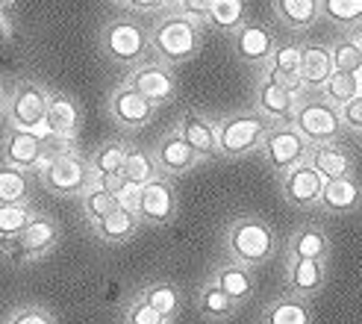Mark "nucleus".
<instances>
[{
    "instance_id": "603ef678",
    "label": "nucleus",
    "mask_w": 362,
    "mask_h": 324,
    "mask_svg": "<svg viewBox=\"0 0 362 324\" xmlns=\"http://www.w3.org/2000/svg\"><path fill=\"white\" fill-rule=\"evenodd\" d=\"M354 33V39H356V45H359V50H362V27H356V30H351Z\"/></svg>"
},
{
    "instance_id": "c85d7f7f",
    "label": "nucleus",
    "mask_w": 362,
    "mask_h": 324,
    "mask_svg": "<svg viewBox=\"0 0 362 324\" xmlns=\"http://www.w3.org/2000/svg\"><path fill=\"white\" fill-rule=\"evenodd\" d=\"M121 177L127 180V183H136V186H144V183H151L153 177H159L153 151H144L141 145H127Z\"/></svg>"
},
{
    "instance_id": "2eb2a0df",
    "label": "nucleus",
    "mask_w": 362,
    "mask_h": 324,
    "mask_svg": "<svg viewBox=\"0 0 362 324\" xmlns=\"http://www.w3.org/2000/svg\"><path fill=\"white\" fill-rule=\"evenodd\" d=\"M4 162L24 171H35L45 154V136L35 130H21V127H6L4 133Z\"/></svg>"
},
{
    "instance_id": "f3484780",
    "label": "nucleus",
    "mask_w": 362,
    "mask_h": 324,
    "mask_svg": "<svg viewBox=\"0 0 362 324\" xmlns=\"http://www.w3.org/2000/svg\"><path fill=\"white\" fill-rule=\"evenodd\" d=\"M321 212L327 215H348L362 207V183L348 174V177H336V180H324V189L318 197Z\"/></svg>"
},
{
    "instance_id": "5fc2aeb1",
    "label": "nucleus",
    "mask_w": 362,
    "mask_h": 324,
    "mask_svg": "<svg viewBox=\"0 0 362 324\" xmlns=\"http://www.w3.org/2000/svg\"><path fill=\"white\" fill-rule=\"evenodd\" d=\"M356 77H359V86H362V65H359V71H356Z\"/></svg>"
},
{
    "instance_id": "37998d69",
    "label": "nucleus",
    "mask_w": 362,
    "mask_h": 324,
    "mask_svg": "<svg viewBox=\"0 0 362 324\" xmlns=\"http://www.w3.org/2000/svg\"><path fill=\"white\" fill-rule=\"evenodd\" d=\"M124 321H127V324H168L171 318H165L159 310H153L151 303L141 298V301H136V303H133L130 310H127Z\"/></svg>"
},
{
    "instance_id": "79ce46f5",
    "label": "nucleus",
    "mask_w": 362,
    "mask_h": 324,
    "mask_svg": "<svg viewBox=\"0 0 362 324\" xmlns=\"http://www.w3.org/2000/svg\"><path fill=\"white\" fill-rule=\"evenodd\" d=\"M0 257H4L9 265H15V268H24V265L35 262V260H33V254L24 248V242L18 239V236H6V239H0Z\"/></svg>"
},
{
    "instance_id": "bb28decb",
    "label": "nucleus",
    "mask_w": 362,
    "mask_h": 324,
    "mask_svg": "<svg viewBox=\"0 0 362 324\" xmlns=\"http://www.w3.org/2000/svg\"><path fill=\"white\" fill-rule=\"evenodd\" d=\"M139 224H141V219L136 212H127V209H112L110 215H103L100 221H95L92 227H95V233L103 239V242H110V245H121V242H127V239H133V233L139 230Z\"/></svg>"
},
{
    "instance_id": "f257e3e1",
    "label": "nucleus",
    "mask_w": 362,
    "mask_h": 324,
    "mask_svg": "<svg viewBox=\"0 0 362 324\" xmlns=\"http://www.w3.org/2000/svg\"><path fill=\"white\" fill-rule=\"evenodd\" d=\"M201 47H204V24L183 15L180 9H168L151 27V50L156 53V59L168 65H183L194 59Z\"/></svg>"
},
{
    "instance_id": "a878e982",
    "label": "nucleus",
    "mask_w": 362,
    "mask_h": 324,
    "mask_svg": "<svg viewBox=\"0 0 362 324\" xmlns=\"http://www.w3.org/2000/svg\"><path fill=\"white\" fill-rule=\"evenodd\" d=\"M215 283L221 286V289L236 301V303H242V301H247L250 295H253V289H257V280H253V272H250V265H242V262H227V265H221L218 272H215Z\"/></svg>"
},
{
    "instance_id": "4be33fe9",
    "label": "nucleus",
    "mask_w": 362,
    "mask_h": 324,
    "mask_svg": "<svg viewBox=\"0 0 362 324\" xmlns=\"http://www.w3.org/2000/svg\"><path fill=\"white\" fill-rule=\"evenodd\" d=\"M265 71L283 77L288 86H292V92H298L300 98L306 95V88L298 77L300 74V42H277L274 50H271L268 62H265Z\"/></svg>"
},
{
    "instance_id": "a18cd8bd",
    "label": "nucleus",
    "mask_w": 362,
    "mask_h": 324,
    "mask_svg": "<svg viewBox=\"0 0 362 324\" xmlns=\"http://www.w3.org/2000/svg\"><path fill=\"white\" fill-rule=\"evenodd\" d=\"M115 197H118V207L121 209H127V212H136L139 215V197H141V186H136V183H121V189L115 192Z\"/></svg>"
},
{
    "instance_id": "f8f14e48",
    "label": "nucleus",
    "mask_w": 362,
    "mask_h": 324,
    "mask_svg": "<svg viewBox=\"0 0 362 324\" xmlns=\"http://www.w3.org/2000/svg\"><path fill=\"white\" fill-rule=\"evenodd\" d=\"M230 35H233V53H236V59L250 65V68H265L271 50L277 45L274 30L259 24V21H245Z\"/></svg>"
},
{
    "instance_id": "de8ad7c7",
    "label": "nucleus",
    "mask_w": 362,
    "mask_h": 324,
    "mask_svg": "<svg viewBox=\"0 0 362 324\" xmlns=\"http://www.w3.org/2000/svg\"><path fill=\"white\" fill-rule=\"evenodd\" d=\"M124 6H130L139 15H151V12L162 9V0H124Z\"/></svg>"
},
{
    "instance_id": "49530a36",
    "label": "nucleus",
    "mask_w": 362,
    "mask_h": 324,
    "mask_svg": "<svg viewBox=\"0 0 362 324\" xmlns=\"http://www.w3.org/2000/svg\"><path fill=\"white\" fill-rule=\"evenodd\" d=\"M212 4H215V0H180L177 9L183 12V15H189V18H194V21L206 24V18L212 12Z\"/></svg>"
},
{
    "instance_id": "b1692460",
    "label": "nucleus",
    "mask_w": 362,
    "mask_h": 324,
    "mask_svg": "<svg viewBox=\"0 0 362 324\" xmlns=\"http://www.w3.org/2000/svg\"><path fill=\"white\" fill-rule=\"evenodd\" d=\"M306 162L321 174V180H336V177H348L354 174V159L351 154L336 145V141H327V145H313Z\"/></svg>"
},
{
    "instance_id": "864d4df0",
    "label": "nucleus",
    "mask_w": 362,
    "mask_h": 324,
    "mask_svg": "<svg viewBox=\"0 0 362 324\" xmlns=\"http://www.w3.org/2000/svg\"><path fill=\"white\" fill-rule=\"evenodd\" d=\"M12 4H15V0H0V12H6Z\"/></svg>"
},
{
    "instance_id": "e433bc0d",
    "label": "nucleus",
    "mask_w": 362,
    "mask_h": 324,
    "mask_svg": "<svg viewBox=\"0 0 362 324\" xmlns=\"http://www.w3.org/2000/svg\"><path fill=\"white\" fill-rule=\"evenodd\" d=\"M330 57H333V68L345 71V74H356L362 65V50L354 39V33H345L330 45Z\"/></svg>"
},
{
    "instance_id": "6e6552de",
    "label": "nucleus",
    "mask_w": 362,
    "mask_h": 324,
    "mask_svg": "<svg viewBox=\"0 0 362 324\" xmlns=\"http://www.w3.org/2000/svg\"><path fill=\"white\" fill-rule=\"evenodd\" d=\"M47 98L50 92L35 83V80H21L12 92H9V100H6V121L9 127H21V130H35L47 136V127H45V112H47Z\"/></svg>"
},
{
    "instance_id": "393cba45",
    "label": "nucleus",
    "mask_w": 362,
    "mask_h": 324,
    "mask_svg": "<svg viewBox=\"0 0 362 324\" xmlns=\"http://www.w3.org/2000/svg\"><path fill=\"white\" fill-rule=\"evenodd\" d=\"M18 239L24 242V248L33 254V260H42L47 250H53V245L59 242V224H57V219H50V215L35 212Z\"/></svg>"
},
{
    "instance_id": "2f4dec72",
    "label": "nucleus",
    "mask_w": 362,
    "mask_h": 324,
    "mask_svg": "<svg viewBox=\"0 0 362 324\" xmlns=\"http://www.w3.org/2000/svg\"><path fill=\"white\" fill-rule=\"evenodd\" d=\"M262 324H313L310 307H306V298L288 295L274 301L262 316Z\"/></svg>"
},
{
    "instance_id": "72a5a7b5",
    "label": "nucleus",
    "mask_w": 362,
    "mask_h": 324,
    "mask_svg": "<svg viewBox=\"0 0 362 324\" xmlns=\"http://www.w3.org/2000/svg\"><path fill=\"white\" fill-rule=\"evenodd\" d=\"M321 18L333 27H362V0H321Z\"/></svg>"
},
{
    "instance_id": "09e8293b",
    "label": "nucleus",
    "mask_w": 362,
    "mask_h": 324,
    "mask_svg": "<svg viewBox=\"0 0 362 324\" xmlns=\"http://www.w3.org/2000/svg\"><path fill=\"white\" fill-rule=\"evenodd\" d=\"M9 24H6V18H4V12H0V47H4L6 42H9Z\"/></svg>"
},
{
    "instance_id": "c03bdc74",
    "label": "nucleus",
    "mask_w": 362,
    "mask_h": 324,
    "mask_svg": "<svg viewBox=\"0 0 362 324\" xmlns=\"http://www.w3.org/2000/svg\"><path fill=\"white\" fill-rule=\"evenodd\" d=\"M339 115H341V127L362 136V95H356L345 106H339Z\"/></svg>"
},
{
    "instance_id": "f704fd0d",
    "label": "nucleus",
    "mask_w": 362,
    "mask_h": 324,
    "mask_svg": "<svg viewBox=\"0 0 362 324\" xmlns=\"http://www.w3.org/2000/svg\"><path fill=\"white\" fill-rule=\"evenodd\" d=\"M124 156H127V141L110 139V141H103V145L92 154L88 166H92V174H121Z\"/></svg>"
},
{
    "instance_id": "f03ea898",
    "label": "nucleus",
    "mask_w": 362,
    "mask_h": 324,
    "mask_svg": "<svg viewBox=\"0 0 362 324\" xmlns=\"http://www.w3.org/2000/svg\"><path fill=\"white\" fill-rule=\"evenodd\" d=\"M100 53L115 65H139L151 53V30L133 15H118L100 30Z\"/></svg>"
},
{
    "instance_id": "8fccbe9b",
    "label": "nucleus",
    "mask_w": 362,
    "mask_h": 324,
    "mask_svg": "<svg viewBox=\"0 0 362 324\" xmlns=\"http://www.w3.org/2000/svg\"><path fill=\"white\" fill-rule=\"evenodd\" d=\"M6 100H9V95H6V88L0 86V118L6 115Z\"/></svg>"
},
{
    "instance_id": "4c0bfd02",
    "label": "nucleus",
    "mask_w": 362,
    "mask_h": 324,
    "mask_svg": "<svg viewBox=\"0 0 362 324\" xmlns=\"http://www.w3.org/2000/svg\"><path fill=\"white\" fill-rule=\"evenodd\" d=\"M141 298L148 301L153 310H159L165 318H174L180 313V303H183V295H180V289L171 286V283H153V286L144 289Z\"/></svg>"
},
{
    "instance_id": "58836bf2",
    "label": "nucleus",
    "mask_w": 362,
    "mask_h": 324,
    "mask_svg": "<svg viewBox=\"0 0 362 324\" xmlns=\"http://www.w3.org/2000/svg\"><path fill=\"white\" fill-rule=\"evenodd\" d=\"M35 209L27 204H0V239L6 236H21V230L30 224Z\"/></svg>"
},
{
    "instance_id": "cd10ccee",
    "label": "nucleus",
    "mask_w": 362,
    "mask_h": 324,
    "mask_svg": "<svg viewBox=\"0 0 362 324\" xmlns=\"http://www.w3.org/2000/svg\"><path fill=\"white\" fill-rule=\"evenodd\" d=\"M330 254V239L327 233L315 224H306L300 227L295 236H292V245H288V257H303V260H327Z\"/></svg>"
},
{
    "instance_id": "3c124183",
    "label": "nucleus",
    "mask_w": 362,
    "mask_h": 324,
    "mask_svg": "<svg viewBox=\"0 0 362 324\" xmlns=\"http://www.w3.org/2000/svg\"><path fill=\"white\" fill-rule=\"evenodd\" d=\"M180 0H162V9H177Z\"/></svg>"
},
{
    "instance_id": "423d86ee",
    "label": "nucleus",
    "mask_w": 362,
    "mask_h": 324,
    "mask_svg": "<svg viewBox=\"0 0 362 324\" xmlns=\"http://www.w3.org/2000/svg\"><path fill=\"white\" fill-rule=\"evenodd\" d=\"M35 174H39V183L47 192L65 195V197L83 195L88 186H92V166H88V159H83L74 148L50 156L47 162H42Z\"/></svg>"
},
{
    "instance_id": "aec40b11",
    "label": "nucleus",
    "mask_w": 362,
    "mask_h": 324,
    "mask_svg": "<svg viewBox=\"0 0 362 324\" xmlns=\"http://www.w3.org/2000/svg\"><path fill=\"white\" fill-rule=\"evenodd\" d=\"M333 57H330V45L321 42H303L300 45V83L306 92H321V86L330 80L333 74Z\"/></svg>"
},
{
    "instance_id": "39448f33",
    "label": "nucleus",
    "mask_w": 362,
    "mask_h": 324,
    "mask_svg": "<svg viewBox=\"0 0 362 324\" xmlns=\"http://www.w3.org/2000/svg\"><path fill=\"white\" fill-rule=\"evenodd\" d=\"M292 124L303 133V139L310 145H327V141H339L345 127H341V115L339 106L330 103L321 92L303 95L295 106Z\"/></svg>"
},
{
    "instance_id": "7ed1b4c3",
    "label": "nucleus",
    "mask_w": 362,
    "mask_h": 324,
    "mask_svg": "<svg viewBox=\"0 0 362 324\" xmlns=\"http://www.w3.org/2000/svg\"><path fill=\"white\" fill-rule=\"evenodd\" d=\"M277 250V236L271 230L268 221H262L259 215H242L227 227V254L242 262L257 268L268 262Z\"/></svg>"
},
{
    "instance_id": "6e6d98bb",
    "label": "nucleus",
    "mask_w": 362,
    "mask_h": 324,
    "mask_svg": "<svg viewBox=\"0 0 362 324\" xmlns=\"http://www.w3.org/2000/svg\"><path fill=\"white\" fill-rule=\"evenodd\" d=\"M110 4H124V0H110Z\"/></svg>"
},
{
    "instance_id": "c756f323",
    "label": "nucleus",
    "mask_w": 362,
    "mask_h": 324,
    "mask_svg": "<svg viewBox=\"0 0 362 324\" xmlns=\"http://www.w3.org/2000/svg\"><path fill=\"white\" fill-rule=\"evenodd\" d=\"M197 310H201L209 321H227V318H233L236 316V310H239V303L233 301L218 283H206L204 289H201V295H197Z\"/></svg>"
},
{
    "instance_id": "a19ab883",
    "label": "nucleus",
    "mask_w": 362,
    "mask_h": 324,
    "mask_svg": "<svg viewBox=\"0 0 362 324\" xmlns=\"http://www.w3.org/2000/svg\"><path fill=\"white\" fill-rule=\"evenodd\" d=\"M4 324H57L50 310L39 307V303H21V307H15Z\"/></svg>"
},
{
    "instance_id": "dca6fc26",
    "label": "nucleus",
    "mask_w": 362,
    "mask_h": 324,
    "mask_svg": "<svg viewBox=\"0 0 362 324\" xmlns=\"http://www.w3.org/2000/svg\"><path fill=\"white\" fill-rule=\"evenodd\" d=\"M153 159H156V168L162 177H180L197 166V154L192 151L189 141L180 136V130H171L156 141Z\"/></svg>"
},
{
    "instance_id": "ddd939ff",
    "label": "nucleus",
    "mask_w": 362,
    "mask_h": 324,
    "mask_svg": "<svg viewBox=\"0 0 362 324\" xmlns=\"http://www.w3.org/2000/svg\"><path fill=\"white\" fill-rule=\"evenodd\" d=\"M177 215V192L171 186V177H153L141 186L139 197V219L148 224H168Z\"/></svg>"
},
{
    "instance_id": "7c9ffc66",
    "label": "nucleus",
    "mask_w": 362,
    "mask_h": 324,
    "mask_svg": "<svg viewBox=\"0 0 362 324\" xmlns=\"http://www.w3.org/2000/svg\"><path fill=\"white\" fill-rule=\"evenodd\" d=\"M30 171L0 162V204H27L30 201Z\"/></svg>"
},
{
    "instance_id": "ea45409f",
    "label": "nucleus",
    "mask_w": 362,
    "mask_h": 324,
    "mask_svg": "<svg viewBox=\"0 0 362 324\" xmlns=\"http://www.w3.org/2000/svg\"><path fill=\"white\" fill-rule=\"evenodd\" d=\"M112 209H118V197L112 195V192H106V189H100V186H88L86 192H83V212L88 215V221H100L103 215H110Z\"/></svg>"
},
{
    "instance_id": "4468645a",
    "label": "nucleus",
    "mask_w": 362,
    "mask_h": 324,
    "mask_svg": "<svg viewBox=\"0 0 362 324\" xmlns=\"http://www.w3.org/2000/svg\"><path fill=\"white\" fill-rule=\"evenodd\" d=\"M283 197L288 207L295 209H310V207H318V197H321V189H324V180L321 174L310 166V162H300V166L288 168L283 174Z\"/></svg>"
},
{
    "instance_id": "1a4fd4ad",
    "label": "nucleus",
    "mask_w": 362,
    "mask_h": 324,
    "mask_svg": "<svg viewBox=\"0 0 362 324\" xmlns=\"http://www.w3.org/2000/svg\"><path fill=\"white\" fill-rule=\"evenodd\" d=\"M127 83H130L136 92H141L151 103H156V106L171 103L177 98V92H180L174 65L162 62V59H141L139 65L130 68Z\"/></svg>"
},
{
    "instance_id": "6ab92c4d",
    "label": "nucleus",
    "mask_w": 362,
    "mask_h": 324,
    "mask_svg": "<svg viewBox=\"0 0 362 324\" xmlns=\"http://www.w3.org/2000/svg\"><path fill=\"white\" fill-rule=\"evenodd\" d=\"M80 103L65 95V92H50L47 98V112H45V127L50 136L57 139H71L74 141L77 130H80Z\"/></svg>"
},
{
    "instance_id": "5701e85b",
    "label": "nucleus",
    "mask_w": 362,
    "mask_h": 324,
    "mask_svg": "<svg viewBox=\"0 0 362 324\" xmlns=\"http://www.w3.org/2000/svg\"><path fill=\"white\" fill-rule=\"evenodd\" d=\"M277 21L295 33H306L321 21V0H271Z\"/></svg>"
},
{
    "instance_id": "a211bd4d",
    "label": "nucleus",
    "mask_w": 362,
    "mask_h": 324,
    "mask_svg": "<svg viewBox=\"0 0 362 324\" xmlns=\"http://www.w3.org/2000/svg\"><path fill=\"white\" fill-rule=\"evenodd\" d=\"M177 130L192 145L197 159L218 156V133H215V121L209 115H204L201 110H186L183 115H180Z\"/></svg>"
},
{
    "instance_id": "c9c22d12",
    "label": "nucleus",
    "mask_w": 362,
    "mask_h": 324,
    "mask_svg": "<svg viewBox=\"0 0 362 324\" xmlns=\"http://www.w3.org/2000/svg\"><path fill=\"white\" fill-rule=\"evenodd\" d=\"M321 95L336 106H345L348 100H354L356 95H362V86L356 74H345V71H333L330 80L321 86Z\"/></svg>"
},
{
    "instance_id": "0eeeda50",
    "label": "nucleus",
    "mask_w": 362,
    "mask_h": 324,
    "mask_svg": "<svg viewBox=\"0 0 362 324\" xmlns=\"http://www.w3.org/2000/svg\"><path fill=\"white\" fill-rule=\"evenodd\" d=\"M310 141L303 139V133L295 127L292 121H274L268 127V133L262 136L259 154L277 174H286L288 168L300 166L310 156Z\"/></svg>"
},
{
    "instance_id": "412c9836",
    "label": "nucleus",
    "mask_w": 362,
    "mask_h": 324,
    "mask_svg": "<svg viewBox=\"0 0 362 324\" xmlns=\"http://www.w3.org/2000/svg\"><path fill=\"white\" fill-rule=\"evenodd\" d=\"M327 272H324V260H303V257H288L286 265V283L292 295L298 298H310L315 292H321Z\"/></svg>"
},
{
    "instance_id": "9b49d317",
    "label": "nucleus",
    "mask_w": 362,
    "mask_h": 324,
    "mask_svg": "<svg viewBox=\"0 0 362 324\" xmlns=\"http://www.w3.org/2000/svg\"><path fill=\"white\" fill-rule=\"evenodd\" d=\"M298 100L300 95L292 92V86L283 77L262 71V77L257 83V112H262L268 121H292Z\"/></svg>"
},
{
    "instance_id": "473e14b6",
    "label": "nucleus",
    "mask_w": 362,
    "mask_h": 324,
    "mask_svg": "<svg viewBox=\"0 0 362 324\" xmlns=\"http://www.w3.org/2000/svg\"><path fill=\"white\" fill-rule=\"evenodd\" d=\"M245 21H247V4L245 0H215L204 27L233 33V30H239Z\"/></svg>"
},
{
    "instance_id": "9d476101",
    "label": "nucleus",
    "mask_w": 362,
    "mask_h": 324,
    "mask_svg": "<svg viewBox=\"0 0 362 324\" xmlns=\"http://www.w3.org/2000/svg\"><path fill=\"white\" fill-rule=\"evenodd\" d=\"M106 112H110V118L121 130L139 133L156 118V103H151L141 92H136L130 83H121L110 95V100H106Z\"/></svg>"
},
{
    "instance_id": "20e7f679",
    "label": "nucleus",
    "mask_w": 362,
    "mask_h": 324,
    "mask_svg": "<svg viewBox=\"0 0 362 324\" xmlns=\"http://www.w3.org/2000/svg\"><path fill=\"white\" fill-rule=\"evenodd\" d=\"M274 121H268L262 112L247 110V112H233L215 121V133H218V156L224 159H242L253 151H259L262 136Z\"/></svg>"
}]
</instances>
